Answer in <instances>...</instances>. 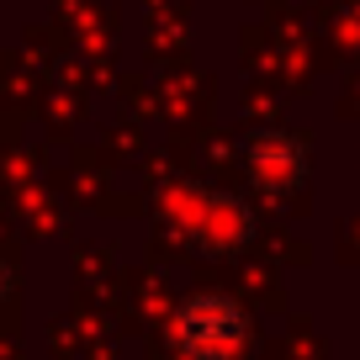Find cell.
<instances>
[{
    "label": "cell",
    "instance_id": "cell-1",
    "mask_svg": "<svg viewBox=\"0 0 360 360\" xmlns=\"http://www.w3.org/2000/svg\"><path fill=\"white\" fill-rule=\"evenodd\" d=\"M169 334L186 360H233L249 345V313L223 292H191L175 307Z\"/></svg>",
    "mask_w": 360,
    "mask_h": 360
},
{
    "label": "cell",
    "instance_id": "cell-2",
    "mask_svg": "<svg viewBox=\"0 0 360 360\" xmlns=\"http://www.w3.org/2000/svg\"><path fill=\"white\" fill-rule=\"evenodd\" d=\"M180 233L186 244L202 255H233L238 244H249L255 217L238 196H217V191H180Z\"/></svg>",
    "mask_w": 360,
    "mask_h": 360
},
{
    "label": "cell",
    "instance_id": "cell-3",
    "mask_svg": "<svg viewBox=\"0 0 360 360\" xmlns=\"http://www.w3.org/2000/svg\"><path fill=\"white\" fill-rule=\"evenodd\" d=\"M244 169L255 186L270 191H292L297 180L307 175V143L292 133H249L244 143Z\"/></svg>",
    "mask_w": 360,
    "mask_h": 360
}]
</instances>
